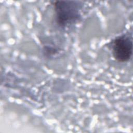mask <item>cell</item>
Returning a JSON list of instances; mask_svg holds the SVG:
<instances>
[{"mask_svg":"<svg viewBox=\"0 0 133 133\" xmlns=\"http://www.w3.org/2000/svg\"><path fill=\"white\" fill-rule=\"evenodd\" d=\"M56 22L62 29L76 24L81 17V10L83 5L76 1H56L53 2Z\"/></svg>","mask_w":133,"mask_h":133,"instance_id":"1","label":"cell"},{"mask_svg":"<svg viewBox=\"0 0 133 133\" xmlns=\"http://www.w3.org/2000/svg\"><path fill=\"white\" fill-rule=\"evenodd\" d=\"M113 57L118 62L130 60L132 55V37L130 33H124L116 36L111 42Z\"/></svg>","mask_w":133,"mask_h":133,"instance_id":"2","label":"cell"}]
</instances>
